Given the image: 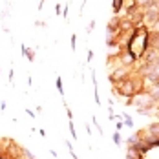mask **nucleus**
<instances>
[{"label": "nucleus", "instance_id": "obj_1", "mask_svg": "<svg viewBox=\"0 0 159 159\" xmlns=\"http://www.w3.org/2000/svg\"><path fill=\"white\" fill-rule=\"evenodd\" d=\"M137 11H139V6L134 0H130L126 6H125V16H130V15H134V13H137Z\"/></svg>", "mask_w": 159, "mask_h": 159}, {"label": "nucleus", "instance_id": "obj_2", "mask_svg": "<svg viewBox=\"0 0 159 159\" xmlns=\"http://www.w3.org/2000/svg\"><path fill=\"white\" fill-rule=\"evenodd\" d=\"M123 7H125V0H111V11L115 16H119Z\"/></svg>", "mask_w": 159, "mask_h": 159}, {"label": "nucleus", "instance_id": "obj_3", "mask_svg": "<svg viewBox=\"0 0 159 159\" xmlns=\"http://www.w3.org/2000/svg\"><path fill=\"white\" fill-rule=\"evenodd\" d=\"M22 53H24V57H26L30 62H33V61H35V49L28 48V46H22Z\"/></svg>", "mask_w": 159, "mask_h": 159}, {"label": "nucleus", "instance_id": "obj_4", "mask_svg": "<svg viewBox=\"0 0 159 159\" xmlns=\"http://www.w3.org/2000/svg\"><path fill=\"white\" fill-rule=\"evenodd\" d=\"M134 2H135V4L139 6V9H143V11L152 6V0H134Z\"/></svg>", "mask_w": 159, "mask_h": 159}, {"label": "nucleus", "instance_id": "obj_5", "mask_svg": "<svg viewBox=\"0 0 159 159\" xmlns=\"http://www.w3.org/2000/svg\"><path fill=\"white\" fill-rule=\"evenodd\" d=\"M55 86H57V90H59L61 97H64V86H62V79H61V77H57V80H55Z\"/></svg>", "mask_w": 159, "mask_h": 159}, {"label": "nucleus", "instance_id": "obj_6", "mask_svg": "<svg viewBox=\"0 0 159 159\" xmlns=\"http://www.w3.org/2000/svg\"><path fill=\"white\" fill-rule=\"evenodd\" d=\"M95 26H97V20H95V18H92V20H90V24H88V28H86V31L92 33L93 30H95Z\"/></svg>", "mask_w": 159, "mask_h": 159}, {"label": "nucleus", "instance_id": "obj_7", "mask_svg": "<svg viewBox=\"0 0 159 159\" xmlns=\"http://www.w3.org/2000/svg\"><path fill=\"white\" fill-rule=\"evenodd\" d=\"M70 40H71V44H70V46H71V51H75V49H77V35H75V33H73V35H71V39H70Z\"/></svg>", "mask_w": 159, "mask_h": 159}, {"label": "nucleus", "instance_id": "obj_8", "mask_svg": "<svg viewBox=\"0 0 159 159\" xmlns=\"http://www.w3.org/2000/svg\"><path fill=\"white\" fill-rule=\"evenodd\" d=\"M86 61H88V62L93 61V49H88V53H86Z\"/></svg>", "mask_w": 159, "mask_h": 159}, {"label": "nucleus", "instance_id": "obj_9", "mask_svg": "<svg viewBox=\"0 0 159 159\" xmlns=\"http://www.w3.org/2000/svg\"><path fill=\"white\" fill-rule=\"evenodd\" d=\"M111 137H113V143H115V144L121 143V135H119V132H115V134H113Z\"/></svg>", "mask_w": 159, "mask_h": 159}, {"label": "nucleus", "instance_id": "obj_10", "mask_svg": "<svg viewBox=\"0 0 159 159\" xmlns=\"http://www.w3.org/2000/svg\"><path fill=\"white\" fill-rule=\"evenodd\" d=\"M123 117H125V125H128V126H132V125H134V123H132V119L128 117L126 113H123Z\"/></svg>", "mask_w": 159, "mask_h": 159}, {"label": "nucleus", "instance_id": "obj_11", "mask_svg": "<svg viewBox=\"0 0 159 159\" xmlns=\"http://www.w3.org/2000/svg\"><path fill=\"white\" fill-rule=\"evenodd\" d=\"M55 15H61V4L59 2L55 4Z\"/></svg>", "mask_w": 159, "mask_h": 159}, {"label": "nucleus", "instance_id": "obj_12", "mask_svg": "<svg viewBox=\"0 0 159 159\" xmlns=\"http://www.w3.org/2000/svg\"><path fill=\"white\" fill-rule=\"evenodd\" d=\"M13 77H15V71H13V70H9V80H13Z\"/></svg>", "mask_w": 159, "mask_h": 159}, {"label": "nucleus", "instance_id": "obj_13", "mask_svg": "<svg viewBox=\"0 0 159 159\" xmlns=\"http://www.w3.org/2000/svg\"><path fill=\"white\" fill-rule=\"evenodd\" d=\"M156 62H157V64H159V53H157V59H156Z\"/></svg>", "mask_w": 159, "mask_h": 159}]
</instances>
